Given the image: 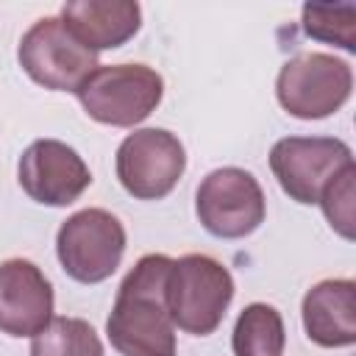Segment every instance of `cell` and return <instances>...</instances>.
<instances>
[{
	"label": "cell",
	"instance_id": "6da1fadb",
	"mask_svg": "<svg viewBox=\"0 0 356 356\" xmlns=\"http://www.w3.org/2000/svg\"><path fill=\"white\" fill-rule=\"evenodd\" d=\"M172 259L142 256L122 278L106 334L120 356H175V331L167 312V275Z\"/></svg>",
	"mask_w": 356,
	"mask_h": 356
},
{
	"label": "cell",
	"instance_id": "7a4b0ae2",
	"mask_svg": "<svg viewBox=\"0 0 356 356\" xmlns=\"http://www.w3.org/2000/svg\"><path fill=\"white\" fill-rule=\"evenodd\" d=\"M231 300L234 278L225 264L203 253L172 259L167 275V312L172 325L195 337H209L222 323Z\"/></svg>",
	"mask_w": 356,
	"mask_h": 356
},
{
	"label": "cell",
	"instance_id": "3957f363",
	"mask_svg": "<svg viewBox=\"0 0 356 356\" xmlns=\"http://www.w3.org/2000/svg\"><path fill=\"white\" fill-rule=\"evenodd\" d=\"M75 95L95 122L131 128L156 111L164 95V81L147 64H103Z\"/></svg>",
	"mask_w": 356,
	"mask_h": 356
},
{
	"label": "cell",
	"instance_id": "277c9868",
	"mask_svg": "<svg viewBox=\"0 0 356 356\" xmlns=\"http://www.w3.org/2000/svg\"><path fill=\"white\" fill-rule=\"evenodd\" d=\"M17 58L31 81L53 92H78L81 83L100 67L97 53L81 44L61 17L36 19L22 33Z\"/></svg>",
	"mask_w": 356,
	"mask_h": 356
},
{
	"label": "cell",
	"instance_id": "5b68a950",
	"mask_svg": "<svg viewBox=\"0 0 356 356\" xmlns=\"http://www.w3.org/2000/svg\"><path fill=\"white\" fill-rule=\"evenodd\" d=\"M56 253L70 278L78 284H100L122 261L125 228L106 209H81L61 222Z\"/></svg>",
	"mask_w": 356,
	"mask_h": 356
},
{
	"label": "cell",
	"instance_id": "8992f818",
	"mask_svg": "<svg viewBox=\"0 0 356 356\" xmlns=\"http://www.w3.org/2000/svg\"><path fill=\"white\" fill-rule=\"evenodd\" d=\"M350 89V64L328 53H300L289 58L275 81L278 103L298 120H323L339 111Z\"/></svg>",
	"mask_w": 356,
	"mask_h": 356
},
{
	"label": "cell",
	"instance_id": "52a82bcc",
	"mask_svg": "<svg viewBox=\"0 0 356 356\" xmlns=\"http://www.w3.org/2000/svg\"><path fill=\"white\" fill-rule=\"evenodd\" d=\"M264 192L259 181L239 167L211 170L195 195L200 225L220 239H242L264 222Z\"/></svg>",
	"mask_w": 356,
	"mask_h": 356
},
{
	"label": "cell",
	"instance_id": "ba28073f",
	"mask_svg": "<svg viewBox=\"0 0 356 356\" xmlns=\"http://www.w3.org/2000/svg\"><path fill=\"white\" fill-rule=\"evenodd\" d=\"M117 178L136 200L167 197L186 170V153L175 134L164 128H139L117 147Z\"/></svg>",
	"mask_w": 356,
	"mask_h": 356
},
{
	"label": "cell",
	"instance_id": "9c48e42d",
	"mask_svg": "<svg viewBox=\"0 0 356 356\" xmlns=\"http://www.w3.org/2000/svg\"><path fill=\"white\" fill-rule=\"evenodd\" d=\"M348 164H353V153L342 139L334 136H286L270 150L273 175L278 178L281 189L303 206L317 203L323 189Z\"/></svg>",
	"mask_w": 356,
	"mask_h": 356
},
{
	"label": "cell",
	"instance_id": "30bf717a",
	"mask_svg": "<svg viewBox=\"0 0 356 356\" xmlns=\"http://www.w3.org/2000/svg\"><path fill=\"white\" fill-rule=\"evenodd\" d=\"M17 181L36 203L70 206L92 184V172L70 145L58 139H36L19 156Z\"/></svg>",
	"mask_w": 356,
	"mask_h": 356
},
{
	"label": "cell",
	"instance_id": "8fae6325",
	"mask_svg": "<svg viewBox=\"0 0 356 356\" xmlns=\"http://www.w3.org/2000/svg\"><path fill=\"white\" fill-rule=\"evenodd\" d=\"M53 320V286L28 259L0 264V331L33 337Z\"/></svg>",
	"mask_w": 356,
	"mask_h": 356
},
{
	"label": "cell",
	"instance_id": "7c38bea8",
	"mask_svg": "<svg viewBox=\"0 0 356 356\" xmlns=\"http://www.w3.org/2000/svg\"><path fill=\"white\" fill-rule=\"evenodd\" d=\"M303 328L320 348H348L356 342V284L328 278L303 295Z\"/></svg>",
	"mask_w": 356,
	"mask_h": 356
},
{
	"label": "cell",
	"instance_id": "4fadbf2b",
	"mask_svg": "<svg viewBox=\"0 0 356 356\" xmlns=\"http://www.w3.org/2000/svg\"><path fill=\"white\" fill-rule=\"evenodd\" d=\"M61 22L92 53L125 44L142 25V8L134 0H72L61 8Z\"/></svg>",
	"mask_w": 356,
	"mask_h": 356
},
{
	"label": "cell",
	"instance_id": "5bb4252c",
	"mask_svg": "<svg viewBox=\"0 0 356 356\" xmlns=\"http://www.w3.org/2000/svg\"><path fill=\"white\" fill-rule=\"evenodd\" d=\"M234 356H284V320L270 303H250L234 325Z\"/></svg>",
	"mask_w": 356,
	"mask_h": 356
},
{
	"label": "cell",
	"instance_id": "9a60e30c",
	"mask_svg": "<svg viewBox=\"0 0 356 356\" xmlns=\"http://www.w3.org/2000/svg\"><path fill=\"white\" fill-rule=\"evenodd\" d=\"M31 356H103V342L81 317H53L31 337Z\"/></svg>",
	"mask_w": 356,
	"mask_h": 356
},
{
	"label": "cell",
	"instance_id": "2e32d148",
	"mask_svg": "<svg viewBox=\"0 0 356 356\" xmlns=\"http://www.w3.org/2000/svg\"><path fill=\"white\" fill-rule=\"evenodd\" d=\"M303 31L312 39L356 50V6H303Z\"/></svg>",
	"mask_w": 356,
	"mask_h": 356
},
{
	"label": "cell",
	"instance_id": "e0dca14e",
	"mask_svg": "<svg viewBox=\"0 0 356 356\" xmlns=\"http://www.w3.org/2000/svg\"><path fill=\"white\" fill-rule=\"evenodd\" d=\"M353 178H356V167L348 164L320 195V206L325 220L331 222V228L345 236L353 239Z\"/></svg>",
	"mask_w": 356,
	"mask_h": 356
}]
</instances>
